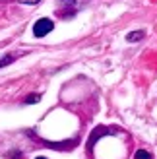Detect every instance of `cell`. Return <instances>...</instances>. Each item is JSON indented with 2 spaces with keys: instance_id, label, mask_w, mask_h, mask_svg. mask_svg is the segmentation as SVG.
I'll list each match as a JSON object with an SVG mask.
<instances>
[{
  "instance_id": "1",
  "label": "cell",
  "mask_w": 157,
  "mask_h": 159,
  "mask_svg": "<svg viewBox=\"0 0 157 159\" xmlns=\"http://www.w3.org/2000/svg\"><path fill=\"white\" fill-rule=\"evenodd\" d=\"M52 29H54V21H51L49 18H41V20H37L35 25H33V35L35 37H45V35H49Z\"/></svg>"
},
{
  "instance_id": "2",
  "label": "cell",
  "mask_w": 157,
  "mask_h": 159,
  "mask_svg": "<svg viewBox=\"0 0 157 159\" xmlns=\"http://www.w3.org/2000/svg\"><path fill=\"white\" fill-rule=\"evenodd\" d=\"M107 134H113V130H109V128H97V132H93V136H91V140H89V148L97 142L99 136H107Z\"/></svg>"
},
{
  "instance_id": "3",
  "label": "cell",
  "mask_w": 157,
  "mask_h": 159,
  "mask_svg": "<svg viewBox=\"0 0 157 159\" xmlns=\"http://www.w3.org/2000/svg\"><path fill=\"white\" fill-rule=\"evenodd\" d=\"M144 35H146V31H144V29H140V31H132V33H128L126 39H128L130 43H134V41H142Z\"/></svg>"
},
{
  "instance_id": "4",
  "label": "cell",
  "mask_w": 157,
  "mask_h": 159,
  "mask_svg": "<svg viewBox=\"0 0 157 159\" xmlns=\"http://www.w3.org/2000/svg\"><path fill=\"white\" fill-rule=\"evenodd\" d=\"M18 57H20V54H6L4 58H0V68H2V66H8V64H12V62L18 58Z\"/></svg>"
},
{
  "instance_id": "5",
  "label": "cell",
  "mask_w": 157,
  "mask_h": 159,
  "mask_svg": "<svg viewBox=\"0 0 157 159\" xmlns=\"http://www.w3.org/2000/svg\"><path fill=\"white\" fill-rule=\"evenodd\" d=\"M39 101H41V95H39V93H31V95H27V97H25L27 105H33V103H39Z\"/></svg>"
},
{
  "instance_id": "6",
  "label": "cell",
  "mask_w": 157,
  "mask_h": 159,
  "mask_svg": "<svg viewBox=\"0 0 157 159\" xmlns=\"http://www.w3.org/2000/svg\"><path fill=\"white\" fill-rule=\"evenodd\" d=\"M134 157H136V159H153V157H151V153H147L146 149H138Z\"/></svg>"
},
{
  "instance_id": "7",
  "label": "cell",
  "mask_w": 157,
  "mask_h": 159,
  "mask_svg": "<svg viewBox=\"0 0 157 159\" xmlns=\"http://www.w3.org/2000/svg\"><path fill=\"white\" fill-rule=\"evenodd\" d=\"M8 159H23V153L18 152V149H14V152L8 153Z\"/></svg>"
},
{
  "instance_id": "8",
  "label": "cell",
  "mask_w": 157,
  "mask_h": 159,
  "mask_svg": "<svg viewBox=\"0 0 157 159\" xmlns=\"http://www.w3.org/2000/svg\"><path fill=\"white\" fill-rule=\"evenodd\" d=\"M20 2H21V4H37L39 0H20Z\"/></svg>"
},
{
  "instance_id": "9",
  "label": "cell",
  "mask_w": 157,
  "mask_h": 159,
  "mask_svg": "<svg viewBox=\"0 0 157 159\" xmlns=\"http://www.w3.org/2000/svg\"><path fill=\"white\" fill-rule=\"evenodd\" d=\"M35 159H47V157H35Z\"/></svg>"
}]
</instances>
